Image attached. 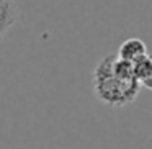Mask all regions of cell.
Returning a JSON list of instances; mask_svg holds the SVG:
<instances>
[{
	"label": "cell",
	"instance_id": "obj_1",
	"mask_svg": "<svg viewBox=\"0 0 152 149\" xmlns=\"http://www.w3.org/2000/svg\"><path fill=\"white\" fill-rule=\"evenodd\" d=\"M113 54L105 56L93 69V92L102 103L110 106H124L134 102L141 92V85L136 80H123L115 76L111 69Z\"/></svg>",
	"mask_w": 152,
	"mask_h": 149
},
{
	"label": "cell",
	"instance_id": "obj_2",
	"mask_svg": "<svg viewBox=\"0 0 152 149\" xmlns=\"http://www.w3.org/2000/svg\"><path fill=\"white\" fill-rule=\"evenodd\" d=\"M145 54H147V46L139 38L126 40L118 49V57L123 61H128V62H134V61H137L139 57L145 56Z\"/></svg>",
	"mask_w": 152,
	"mask_h": 149
},
{
	"label": "cell",
	"instance_id": "obj_3",
	"mask_svg": "<svg viewBox=\"0 0 152 149\" xmlns=\"http://www.w3.org/2000/svg\"><path fill=\"white\" fill-rule=\"evenodd\" d=\"M132 74L141 87L152 89V59L149 57V54L132 62Z\"/></svg>",
	"mask_w": 152,
	"mask_h": 149
}]
</instances>
